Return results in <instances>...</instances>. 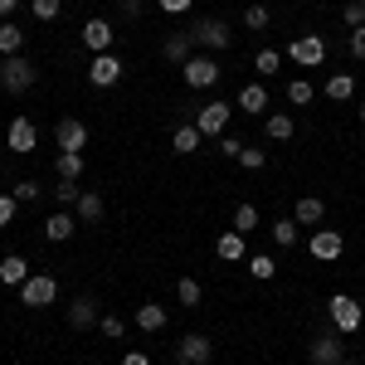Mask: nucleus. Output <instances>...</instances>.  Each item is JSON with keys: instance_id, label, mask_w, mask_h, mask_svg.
I'll return each mask as SVG.
<instances>
[{"instance_id": "obj_1", "label": "nucleus", "mask_w": 365, "mask_h": 365, "mask_svg": "<svg viewBox=\"0 0 365 365\" xmlns=\"http://www.w3.org/2000/svg\"><path fill=\"white\" fill-rule=\"evenodd\" d=\"M185 34H190L195 44H205L210 54H225L229 44H234V29H229L225 20H195V25L185 29Z\"/></svg>"}, {"instance_id": "obj_2", "label": "nucleus", "mask_w": 365, "mask_h": 365, "mask_svg": "<svg viewBox=\"0 0 365 365\" xmlns=\"http://www.w3.org/2000/svg\"><path fill=\"white\" fill-rule=\"evenodd\" d=\"M327 312H331V331H341V336H351V331L365 322V307L356 302V297H346V292H336V297L327 302Z\"/></svg>"}, {"instance_id": "obj_3", "label": "nucleus", "mask_w": 365, "mask_h": 365, "mask_svg": "<svg viewBox=\"0 0 365 365\" xmlns=\"http://www.w3.org/2000/svg\"><path fill=\"white\" fill-rule=\"evenodd\" d=\"M58 297V278L54 273H29L25 282H20V302L25 307H49Z\"/></svg>"}, {"instance_id": "obj_4", "label": "nucleus", "mask_w": 365, "mask_h": 365, "mask_svg": "<svg viewBox=\"0 0 365 365\" xmlns=\"http://www.w3.org/2000/svg\"><path fill=\"white\" fill-rule=\"evenodd\" d=\"M287 58L302 63V68H322V63H327V39H322V34H297V39L287 44Z\"/></svg>"}, {"instance_id": "obj_5", "label": "nucleus", "mask_w": 365, "mask_h": 365, "mask_svg": "<svg viewBox=\"0 0 365 365\" xmlns=\"http://www.w3.org/2000/svg\"><path fill=\"white\" fill-rule=\"evenodd\" d=\"M34 78H39V68H34L25 54H15V58H5L0 88H5V93H29V88H34Z\"/></svg>"}, {"instance_id": "obj_6", "label": "nucleus", "mask_w": 365, "mask_h": 365, "mask_svg": "<svg viewBox=\"0 0 365 365\" xmlns=\"http://www.w3.org/2000/svg\"><path fill=\"white\" fill-rule=\"evenodd\" d=\"M180 73H185V83H190V88H215L225 68L215 63V54H190L185 63H180Z\"/></svg>"}, {"instance_id": "obj_7", "label": "nucleus", "mask_w": 365, "mask_h": 365, "mask_svg": "<svg viewBox=\"0 0 365 365\" xmlns=\"http://www.w3.org/2000/svg\"><path fill=\"white\" fill-rule=\"evenodd\" d=\"M229 113H234V103H210V108H200V113H195L200 137H205V141H210V137H225Z\"/></svg>"}, {"instance_id": "obj_8", "label": "nucleus", "mask_w": 365, "mask_h": 365, "mask_svg": "<svg viewBox=\"0 0 365 365\" xmlns=\"http://www.w3.org/2000/svg\"><path fill=\"white\" fill-rule=\"evenodd\" d=\"M341 249H346V239H341L336 229H327V225H322V229H317V234L307 239V253L317 258V263H336Z\"/></svg>"}, {"instance_id": "obj_9", "label": "nucleus", "mask_w": 365, "mask_h": 365, "mask_svg": "<svg viewBox=\"0 0 365 365\" xmlns=\"http://www.w3.org/2000/svg\"><path fill=\"white\" fill-rule=\"evenodd\" d=\"M175 356H180L185 365H210V361H215V341L205 336V331H190V336H180Z\"/></svg>"}, {"instance_id": "obj_10", "label": "nucleus", "mask_w": 365, "mask_h": 365, "mask_svg": "<svg viewBox=\"0 0 365 365\" xmlns=\"http://www.w3.org/2000/svg\"><path fill=\"white\" fill-rule=\"evenodd\" d=\"M307 361L312 365H341L346 361V346H341V331H327L307 346Z\"/></svg>"}, {"instance_id": "obj_11", "label": "nucleus", "mask_w": 365, "mask_h": 365, "mask_svg": "<svg viewBox=\"0 0 365 365\" xmlns=\"http://www.w3.org/2000/svg\"><path fill=\"white\" fill-rule=\"evenodd\" d=\"M122 78V58L108 49V54H93V68H88V83L93 88H113Z\"/></svg>"}, {"instance_id": "obj_12", "label": "nucleus", "mask_w": 365, "mask_h": 365, "mask_svg": "<svg viewBox=\"0 0 365 365\" xmlns=\"http://www.w3.org/2000/svg\"><path fill=\"white\" fill-rule=\"evenodd\" d=\"M5 141H10V151H15V156H29V151L39 146V127H34L29 117H15V122H10V132H5Z\"/></svg>"}, {"instance_id": "obj_13", "label": "nucleus", "mask_w": 365, "mask_h": 365, "mask_svg": "<svg viewBox=\"0 0 365 365\" xmlns=\"http://www.w3.org/2000/svg\"><path fill=\"white\" fill-rule=\"evenodd\" d=\"M54 146L58 151H83L88 146V127L78 122V117H63V122L54 127Z\"/></svg>"}, {"instance_id": "obj_14", "label": "nucleus", "mask_w": 365, "mask_h": 365, "mask_svg": "<svg viewBox=\"0 0 365 365\" xmlns=\"http://www.w3.org/2000/svg\"><path fill=\"white\" fill-rule=\"evenodd\" d=\"M234 108L249 113V117H263V113H268V88H263V83H244V88H239V98H234Z\"/></svg>"}, {"instance_id": "obj_15", "label": "nucleus", "mask_w": 365, "mask_h": 365, "mask_svg": "<svg viewBox=\"0 0 365 365\" xmlns=\"http://www.w3.org/2000/svg\"><path fill=\"white\" fill-rule=\"evenodd\" d=\"M200 146H205V137H200L195 122H180V127L170 132V151H175V156H195Z\"/></svg>"}, {"instance_id": "obj_16", "label": "nucleus", "mask_w": 365, "mask_h": 365, "mask_svg": "<svg viewBox=\"0 0 365 365\" xmlns=\"http://www.w3.org/2000/svg\"><path fill=\"white\" fill-rule=\"evenodd\" d=\"M73 229H78V215L54 210V215L44 220V239H49V244H63V239H73Z\"/></svg>"}, {"instance_id": "obj_17", "label": "nucleus", "mask_w": 365, "mask_h": 365, "mask_svg": "<svg viewBox=\"0 0 365 365\" xmlns=\"http://www.w3.org/2000/svg\"><path fill=\"white\" fill-rule=\"evenodd\" d=\"M93 322H103V317H98V302H93L88 292L73 297V302H68V327H73V331H88Z\"/></svg>"}, {"instance_id": "obj_18", "label": "nucleus", "mask_w": 365, "mask_h": 365, "mask_svg": "<svg viewBox=\"0 0 365 365\" xmlns=\"http://www.w3.org/2000/svg\"><path fill=\"white\" fill-rule=\"evenodd\" d=\"M29 273H34V268H29V258H20V253H5V258H0V282H5V287H20Z\"/></svg>"}, {"instance_id": "obj_19", "label": "nucleus", "mask_w": 365, "mask_h": 365, "mask_svg": "<svg viewBox=\"0 0 365 365\" xmlns=\"http://www.w3.org/2000/svg\"><path fill=\"white\" fill-rule=\"evenodd\" d=\"M83 44L93 49V54H108V49H113V25H108V20H88L83 25Z\"/></svg>"}, {"instance_id": "obj_20", "label": "nucleus", "mask_w": 365, "mask_h": 365, "mask_svg": "<svg viewBox=\"0 0 365 365\" xmlns=\"http://www.w3.org/2000/svg\"><path fill=\"white\" fill-rule=\"evenodd\" d=\"M215 253H220L225 263H239V258H249V244H244V234H239V229H229V234L215 239Z\"/></svg>"}, {"instance_id": "obj_21", "label": "nucleus", "mask_w": 365, "mask_h": 365, "mask_svg": "<svg viewBox=\"0 0 365 365\" xmlns=\"http://www.w3.org/2000/svg\"><path fill=\"white\" fill-rule=\"evenodd\" d=\"M20 49H25V29L15 20H0V58H15Z\"/></svg>"}, {"instance_id": "obj_22", "label": "nucleus", "mask_w": 365, "mask_h": 365, "mask_svg": "<svg viewBox=\"0 0 365 365\" xmlns=\"http://www.w3.org/2000/svg\"><path fill=\"white\" fill-rule=\"evenodd\" d=\"M292 220H297V225H322V220H327V205H322L317 195H302L297 210H292Z\"/></svg>"}, {"instance_id": "obj_23", "label": "nucleus", "mask_w": 365, "mask_h": 365, "mask_svg": "<svg viewBox=\"0 0 365 365\" xmlns=\"http://www.w3.org/2000/svg\"><path fill=\"white\" fill-rule=\"evenodd\" d=\"M137 327L141 331H161V327H166V307H161V302H141L137 307Z\"/></svg>"}, {"instance_id": "obj_24", "label": "nucleus", "mask_w": 365, "mask_h": 365, "mask_svg": "<svg viewBox=\"0 0 365 365\" xmlns=\"http://www.w3.org/2000/svg\"><path fill=\"white\" fill-rule=\"evenodd\" d=\"M263 137H268V141H287V137H292V117H287V113H268V117H263Z\"/></svg>"}, {"instance_id": "obj_25", "label": "nucleus", "mask_w": 365, "mask_h": 365, "mask_svg": "<svg viewBox=\"0 0 365 365\" xmlns=\"http://www.w3.org/2000/svg\"><path fill=\"white\" fill-rule=\"evenodd\" d=\"M73 210H78V220H88V225H98V220H103V195H98V190H83Z\"/></svg>"}, {"instance_id": "obj_26", "label": "nucleus", "mask_w": 365, "mask_h": 365, "mask_svg": "<svg viewBox=\"0 0 365 365\" xmlns=\"http://www.w3.org/2000/svg\"><path fill=\"white\" fill-rule=\"evenodd\" d=\"M58 180H83V151H58Z\"/></svg>"}, {"instance_id": "obj_27", "label": "nucleus", "mask_w": 365, "mask_h": 365, "mask_svg": "<svg viewBox=\"0 0 365 365\" xmlns=\"http://www.w3.org/2000/svg\"><path fill=\"white\" fill-rule=\"evenodd\" d=\"M190 49H195V39H190V34H170L161 54H166L170 63H185V58H190Z\"/></svg>"}, {"instance_id": "obj_28", "label": "nucleus", "mask_w": 365, "mask_h": 365, "mask_svg": "<svg viewBox=\"0 0 365 365\" xmlns=\"http://www.w3.org/2000/svg\"><path fill=\"white\" fill-rule=\"evenodd\" d=\"M351 93H356V78H351V73H331V78H327V98H331V103H346Z\"/></svg>"}, {"instance_id": "obj_29", "label": "nucleus", "mask_w": 365, "mask_h": 365, "mask_svg": "<svg viewBox=\"0 0 365 365\" xmlns=\"http://www.w3.org/2000/svg\"><path fill=\"white\" fill-rule=\"evenodd\" d=\"M249 273L258 282H268L273 273H278V258H273V253H249Z\"/></svg>"}, {"instance_id": "obj_30", "label": "nucleus", "mask_w": 365, "mask_h": 365, "mask_svg": "<svg viewBox=\"0 0 365 365\" xmlns=\"http://www.w3.org/2000/svg\"><path fill=\"white\" fill-rule=\"evenodd\" d=\"M175 297H180V307H200V302H205V287H200L195 278H180L175 282Z\"/></svg>"}, {"instance_id": "obj_31", "label": "nucleus", "mask_w": 365, "mask_h": 365, "mask_svg": "<svg viewBox=\"0 0 365 365\" xmlns=\"http://www.w3.org/2000/svg\"><path fill=\"white\" fill-rule=\"evenodd\" d=\"M312 98H317V88H312L307 78H292V83H287V103H292V108H307Z\"/></svg>"}, {"instance_id": "obj_32", "label": "nucleus", "mask_w": 365, "mask_h": 365, "mask_svg": "<svg viewBox=\"0 0 365 365\" xmlns=\"http://www.w3.org/2000/svg\"><path fill=\"white\" fill-rule=\"evenodd\" d=\"M273 244H278V249H292V244H297V220L282 215L278 225H273Z\"/></svg>"}, {"instance_id": "obj_33", "label": "nucleus", "mask_w": 365, "mask_h": 365, "mask_svg": "<svg viewBox=\"0 0 365 365\" xmlns=\"http://www.w3.org/2000/svg\"><path fill=\"white\" fill-rule=\"evenodd\" d=\"M253 68H258L263 78H273V73L282 68V54H278V49H258V58H253Z\"/></svg>"}, {"instance_id": "obj_34", "label": "nucleus", "mask_w": 365, "mask_h": 365, "mask_svg": "<svg viewBox=\"0 0 365 365\" xmlns=\"http://www.w3.org/2000/svg\"><path fill=\"white\" fill-rule=\"evenodd\" d=\"M229 229L253 234V229H258V210H253V205H239V210H234V225H229Z\"/></svg>"}, {"instance_id": "obj_35", "label": "nucleus", "mask_w": 365, "mask_h": 365, "mask_svg": "<svg viewBox=\"0 0 365 365\" xmlns=\"http://www.w3.org/2000/svg\"><path fill=\"white\" fill-rule=\"evenodd\" d=\"M341 20L351 29H361L365 25V0H346V5H341Z\"/></svg>"}, {"instance_id": "obj_36", "label": "nucleus", "mask_w": 365, "mask_h": 365, "mask_svg": "<svg viewBox=\"0 0 365 365\" xmlns=\"http://www.w3.org/2000/svg\"><path fill=\"white\" fill-rule=\"evenodd\" d=\"M268 20H273L268 5H244V25L249 29H268Z\"/></svg>"}, {"instance_id": "obj_37", "label": "nucleus", "mask_w": 365, "mask_h": 365, "mask_svg": "<svg viewBox=\"0 0 365 365\" xmlns=\"http://www.w3.org/2000/svg\"><path fill=\"white\" fill-rule=\"evenodd\" d=\"M239 166H244V170H263V166H268V151H263V146H244Z\"/></svg>"}, {"instance_id": "obj_38", "label": "nucleus", "mask_w": 365, "mask_h": 365, "mask_svg": "<svg viewBox=\"0 0 365 365\" xmlns=\"http://www.w3.org/2000/svg\"><path fill=\"white\" fill-rule=\"evenodd\" d=\"M29 10H34V20H58L63 0H29Z\"/></svg>"}, {"instance_id": "obj_39", "label": "nucleus", "mask_w": 365, "mask_h": 365, "mask_svg": "<svg viewBox=\"0 0 365 365\" xmlns=\"http://www.w3.org/2000/svg\"><path fill=\"white\" fill-rule=\"evenodd\" d=\"M78 195H83V190H78V180H58V185H54L58 205H78Z\"/></svg>"}, {"instance_id": "obj_40", "label": "nucleus", "mask_w": 365, "mask_h": 365, "mask_svg": "<svg viewBox=\"0 0 365 365\" xmlns=\"http://www.w3.org/2000/svg\"><path fill=\"white\" fill-rule=\"evenodd\" d=\"M39 195H44L39 180H15V200H20V205H29V200H39Z\"/></svg>"}, {"instance_id": "obj_41", "label": "nucleus", "mask_w": 365, "mask_h": 365, "mask_svg": "<svg viewBox=\"0 0 365 365\" xmlns=\"http://www.w3.org/2000/svg\"><path fill=\"white\" fill-rule=\"evenodd\" d=\"M15 205H20L15 195H0V229H10V225H15Z\"/></svg>"}, {"instance_id": "obj_42", "label": "nucleus", "mask_w": 365, "mask_h": 365, "mask_svg": "<svg viewBox=\"0 0 365 365\" xmlns=\"http://www.w3.org/2000/svg\"><path fill=\"white\" fill-rule=\"evenodd\" d=\"M98 331H103V336H127V327H122V317H103V322H98Z\"/></svg>"}, {"instance_id": "obj_43", "label": "nucleus", "mask_w": 365, "mask_h": 365, "mask_svg": "<svg viewBox=\"0 0 365 365\" xmlns=\"http://www.w3.org/2000/svg\"><path fill=\"white\" fill-rule=\"evenodd\" d=\"M220 151H225V156H234V161H239V156H244V141H239V137H229V132H225V137H220Z\"/></svg>"}, {"instance_id": "obj_44", "label": "nucleus", "mask_w": 365, "mask_h": 365, "mask_svg": "<svg viewBox=\"0 0 365 365\" xmlns=\"http://www.w3.org/2000/svg\"><path fill=\"white\" fill-rule=\"evenodd\" d=\"M166 15H190V0H156Z\"/></svg>"}, {"instance_id": "obj_45", "label": "nucleus", "mask_w": 365, "mask_h": 365, "mask_svg": "<svg viewBox=\"0 0 365 365\" xmlns=\"http://www.w3.org/2000/svg\"><path fill=\"white\" fill-rule=\"evenodd\" d=\"M351 58H365V25L351 29Z\"/></svg>"}, {"instance_id": "obj_46", "label": "nucleus", "mask_w": 365, "mask_h": 365, "mask_svg": "<svg viewBox=\"0 0 365 365\" xmlns=\"http://www.w3.org/2000/svg\"><path fill=\"white\" fill-rule=\"evenodd\" d=\"M117 5H122V15H132V20H137L141 10H146V0H117Z\"/></svg>"}, {"instance_id": "obj_47", "label": "nucleus", "mask_w": 365, "mask_h": 365, "mask_svg": "<svg viewBox=\"0 0 365 365\" xmlns=\"http://www.w3.org/2000/svg\"><path fill=\"white\" fill-rule=\"evenodd\" d=\"M122 365H151V356H146V351H127V356H122Z\"/></svg>"}, {"instance_id": "obj_48", "label": "nucleus", "mask_w": 365, "mask_h": 365, "mask_svg": "<svg viewBox=\"0 0 365 365\" xmlns=\"http://www.w3.org/2000/svg\"><path fill=\"white\" fill-rule=\"evenodd\" d=\"M15 5H20V0H0V20H10V15H15Z\"/></svg>"}, {"instance_id": "obj_49", "label": "nucleus", "mask_w": 365, "mask_h": 365, "mask_svg": "<svg viewBox=\"0 0 365 365\" xmlns=\"http://www.w3.org/2000/svg\"><path fill=\"white\" fill-rule=\"evenodd\" d=\"M361 122H365V103H361Z\"/></svg>"}, {"instance_id": "obj_50", "label": "nucleus", "mask_w": 365, "mask_h": 365, "mask_svg": "<svg viewBox=\"0 0 365 365\" xmlns=\"http://www.w3.org/2000/svg\"><path fill=\"white\" fill-rule=\"evenodd\" d=\"M0 73H5V58H0Z\"/></svg>"}, {"instance_id": "obj_51", "label": "nucleus", "mask_w": 365, "mask_h": 365, "mask_svg": "<svg viewBox=\"0 0 365 365\" xmlns=\"http://www.w3.org/2000/svg\"><path fill=\"white\" fill-rule=\"evenodd\" d=\"M361 307H365V297H361Z\"/></svg>"}]
</instances>
